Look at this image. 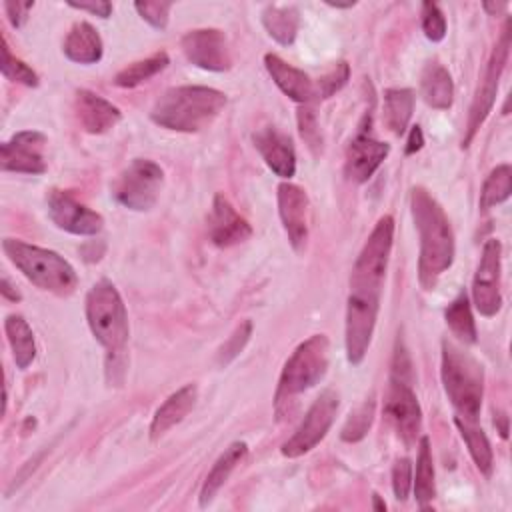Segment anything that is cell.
<instances>
[{
  "mask_svg": "<svg viewBox=\"0 0 512 512\" xmlns=\"http://www.w3.org/2000/svg\"><path fill=\"white\" fill-rule=\"evenodd\" d=\"M444 318L446 324L450 328V332L464 344H474L478 340L476 334V324H474V316H472V308H470V300L468 294L462 290L444 310Z\"/></svg>",
  "mask_w": 512,
  "mask_h": 512,
  "instance_id": "32",
  "label": "cell"
},
{
  "mask_svg": "<svg viewBox=\"0 0 512 512\" xmlns=\"http://www.w3.org/2000/svg\"><path fill=\"white\" fill-rule=\"evenodd\" d=\"M422 30L428 40L440 42L446 36V18L438 4L424 2L422 4Z\"/></svg>",
  "mask_w": 512,
  "mask_h": 512,
  "instance_id": "39",
  "label": "cell"
},
{
  "mask_svg": "<svg viewBox=\"0 0 512 512\" xmlns=\"http://www.w3.org/2000/svg\"><path fill=\"white\" fill-rule=\"evenodd\" d=\"M246 452H248V444L242 442V440H236L228 448H224V452L216 458V462L212 464V468L206 474V478L202 482V488H200L198 502H200L202 508H206L214 500V496L226 484V480L230 478L234 468L242 462Z\"/></svg>",
  "mask_w": 512,
  "mask_h": 512,
  "instance_id": "24",
  "label": "cell"
},
{
  "mask_svg": "<svg viewBox=\"0 0 512 512\" xmlns=\"http://www.w3.org/2000/svg\"><path fill=\"white\" fill-rule=\"evenodd\" d=\"M134 8L140 14V18L146 20L150 26L164 30L168 24L172 2H136Z\"/></svg>",
  "mask_w": 512,
  "mask_h": 512,
  "instance_id": "41",
  "label": "cell"
},
{
  "mask_svg": "<svg viewBox=\"0 0 512 512\" xmlns=\"http://www.w3.org/2000/svg\"><path fill=\"white\" fill-rule=\"evenodd\" d=\"M410 210L420 236L418 280L424 290H432L454 262V232L444 208L420 186L412 188Z\"/></svg>",
  "mask_w": 512,
  "mask_h": 512,
  "instance_id": "1",
  "label": "cell"
},
{
  "mask_svg": "<svg viewBox=\"0 0 512 512\" xmlns=\"http://www.w3.org/2000/svg\"><path fill=\"white\" fill-rule=\"evenodd\" d=\"M170 58L166 52H156L144 60L132 62L126 68H122L116 76H114V84L120 88H134L142 82H148L150 78H154L156 74H160L166 66H168Z\"/></svg>",
  "mask_w": 512,
  "mask_h": 512,
  "instance_id": "33",
  "label": "cell"
},
{
  "mask_svg": "<svg viewBox=\"0 0 512 512\" xmlns=\"http://www.w3.org/2000/svg\"><path fill=\"white\" fill-rule=\"evenodd\" d=\"M254 146L266 166L280 178H292L296 172V152L292 138L274 126H264L252 134Z\"/></svg>",
  "mask_w": 512,
  "mask_h": 512,
  "instance_id": "20",
  "label": "cell"
},
{
  "mask_svg": "<svg viewBox=\"0 0 512 512\" xmlns=\"http://www.w3.org/2000/svg\"><path fill=\"white\" fill-rule=\"evenodd\" d=\"M454 422L468 446V452L476 464V468L484 474L490 476L492 468H494V454H492V446L490 440L486 436V432L478 426L476 420L472 418H462V416H454Z\"/></svg>",
  "mask_w": 512,
  "mask_h": 512,
  "instance_id": "28",
  "label": "cell"
},
{
  "mask_svg": "<svg viewBox=\"0 0 512 512\" xmlns=\"http://www.w3.org/2000/svg\"><path fill=\"white\" fill-rule=\"evenodd\" d=\"M348 78H350V66L344 60L334 64V68L316 82V96L330 98L348 82Z\"/></svg>",
  "mask_w": 512,
  "mask_h": 512,
  "instance_id": "40",
  "label": "cell"
},
{
  "mask_svg": "<svg viewBox=\"0 0 512 512\" xmlns=\"http://www.w3.org/2000/svg\"><path fill=\"white\" fill-rule=\"evenodd\" d=\"M482 6H484V10L490 12L492 16H496V14H500V12H504V10L508 8L506 2H498V4H494V2H484Z\"/></svg>",
  "mask_w": 512,
  "mask_h": 512,
  "instance_id": "47",
  "label": "cell"
},
{
  "mask_svg": "<svg viewBox=\"0 0 512 512\" xmlns=\"http://www.w3.org/2000/svg\"><path fill=\"white\" fill-rule=\"evenodd\" d=\"M2 250L8 260L40 290L70 296L78 288V274L58 252L16 238H4Z\"/></svg>",
  "mask_w": 512,
  "mask_h": 512,
  "instance_id": "4",
  "label": "cell"
},
{
  "mask_svg": "<svg viewBox=\"0 0 512 512\" xmlns=\"http://www.w3.org/2000/svg\"><path fill=\"white\" fill-rule=\"evenodd\" d=\"M420 94L428 106L448 110L454 102V82L450 72L438 62H428L420 74Z\"/></svg>",
  "mask_w": 512,
  "mask_h": 512,
  "instance_id": "26",
  "label": "cell"
},
{
  "mask_svg": "<svg viewBox=\"0 0 512 512\" xmlns=\"http://www.w3.org/2000/svg\"><path fill=\"white\" fill-rule=\"evenodd\" d=\"M34 8V2H4L6 16L14 28H20L28 20V12Z\"/></svg>",
  "mask_w": 512,
  "mask_h": 512,
  "instance_id": "43",
  "label": "cell"
},
{
  "mask_svg": "<svg viewBox=\"0 0 512 512\" xmlns=\"http://www.w3.org/2000/svg\"><path fill=\"white\" fill-rule=\"evenodd\" d=\"M412 488V462L410 458H398L392 468V490L396 500L404 502Z\"/></svg>",
  "mask_w": 512,
  "mask_h": 512,
  "instance_id": "42",
  "label": "cell"
},
{
  "mask_svg": "<svg viewBox=\"0 0 512 512\" xmlns=\"http://www.w3.org/2000/svg\"><path fill=\"white\" fill-rule=\"evenodd\" d=\"M502 244L496 238L484 242L480 262L472 280V300L476 310L490 318L502 308Z\"/></svg>",
  "mask_w": 512,
  "mask_h": 512,
  "instance_id": "12",
  "label": "cell"
},
{
  "mask_svg": "<svg viewBox=\"0 0 512 512\" xmlns=\"http://www.w3.org/2000/svg\"><path fill=\"white\" fill-rule=\"evenodd\" d=\"M74 114L78 118V124L88 134H104L110 128H114L122 112L112 102L104 100L102 96L90 92V90H78L74 96Z\"/></svg>",
  "mask_w": 512,
  "mask_h": 512,
  "instance_id": "21",
  "label": "cell"
},
{
  "mask_svg": "<svg viewBox=\"0 0 512 512\" xmlns=\"http://www.w3.org/2000/svg\"><path fill=\"white\" fill-rule=\"evenodd\" d=\"M380 308V296L372 294H348L346 306V330H344V344H346V358L350 364H360L370 348L372 334L376 328Z\"/></svg>",
  "mask_w": 512,
  "mask_h": 512,
  "instance_id": "11",
  "label": "cell"
},
{
  "mask_svg": "<svg viewBox=\"0 0 512 512\" xmlns=\"http://www.w3.org/2000/svg\"><path fill=\"white\" fill-rule=\"evenodd\" d=\"M264 66L272 76V80L276 82V86L294 102L308 104L316 96V84L308 78V74L294 68L286 60H282L278 54H266Z\"/></svg>",
  "mask_w": 512,
  "mask_h": 512,
  "instance_id": "22",
  "label": "cell"
},
{
  "mask_svg": "<svg viewBox=\"0 0 512 512\" xmlns=\"http://www.w3.org/2000/svg\"><path fill=\"white\" fill-rule=\"evenodd\" d=\"M412 488L418 504L426 508L428 502L436 496V484H434V460L430 450L428 436H422L418 442V458H416V474L412 478Z\"/></svg>",
  "mask_w": 512,
  "mask_h": 512,
  "instance_id": "31",
  "label": "cell"
},
{
  "mask_svg": "<svg viewBox=\"0 0 512 512\" xmlns=\"http://www.w3.org/2000/svg\"><path fill=\"white\" fill-rule=\"evenodd\" d=\"M384 416L394 426L398 438L406 446H412L416 442L422 424V410L414 390L406 380L394 376L390 378L384 398Z\"/></svg>",
  "mask_w": 512,
  "mask_h": 512,
  "instance_id": "13",
  "label": "cell"
},
{
  "mask_svg": "<svg viewBox=\"0 0 512 512\" xmlns=\"http://www.w3.org/2000/svg\"><path fill=\"white\" fill-rule=\"evenodd\" d=\"M70 8H76V10H82V12H90L94 16H100V18H108L112 14V4L110 2H104V0H88V2H68Z\"/></svg>",
  "mask_w": 512,
  "mask_h": 512,
  "instance_id": "44",
  "label": "cell"
},
{
  "mask_svg": "<svg viewBox=\"0 0 512 512\" xmlns=\"http://www.w3.org/2000/svg\"><path fill=\"white\" fill-rule=\"evenodd\" d=\"M494 424L498 426L500 436H502V438H506V436H508V418H506L504 414H498V416L494 418Z\"/></svg>",
  "mask_w": 512,
  "mask_h": 512,
  "instance_id": "48",
  "label": "cell"
},
{
  "mask_svg": "<svg viewBox=\"0 0 512 512\" xmlns=\"http://www.w3.org/2000/svg\"><path fill=\"white\" fill-rule=\"evenodd\" d=\"M508 52H510V20H506V24L502 28V34H500L496 46L492 48V54H490L486 70H484L482 84H480V88H478V92L472 100L468 122H466V134H464V140H462L464 148L470 146L478 128L484 124V120L488 118V114L494 108L498 82H500V76H502L504 66L508 62Z\"/></svg>",
  "mask_w": 512,
  "mask_h": 512,
  "instance_id": "9",
  "label": "cell"
},
{
  "mask_svg": "<svg viewBox=\"0 0 512 512\" xmlns=\"http://www.w3.org/2000/svg\"><path fill=\"white\" fill-rule=\"evenodd\" d=\"M86 320L94 338L108 350L120 354L128 342V312L118 288L110 280H98L86 294Z\"/></svg>",
  "mask_w": 512,
  "mask_h": 512,
  "instance_id": "6",
  "label": "cell"
},
{
  "mask_svg": "<svg viewBox=\"0 0 512 512\" xmlns=\"http://www.w3.org/2000/svg\"><path fill=\"white\" fill-rule=\"evenodd\" d=\"M0 292H2V296L6 298V300H12V302H18V300H22V294L14 288V284L10 282V278L4 274L2 276V282H0Z\"/></svg>",
  "mask_w": 512,
  "mask_h": 512,
  "instance_id": "46",
  "label": "cell"
},
{
  "mask_svg": "<svg viewBox=\"0 0 512 512\" xmlns=\"http://www.w3.org/2000/svg\"><path fill=\"white\" fill-rule=\"evenodd\" d=\"M340 406V398L334 390H324L314 404L308 408L306 416L302 418L296 432L282 444V456L286 458H298L308 454L312 448H316L324 436L328 434L336 412Z\"/></svg>",
  "mask_w": 512,
  "mask_h": 512,
  "instance_id": "10",
  "label": "cell"
},
{
  "mask_svg": "<svg viewBox=\"0 0 512 512\" xmlns=\"http://www.w3.org/2000/svg\"><path fill=\"white\" fill-rule=\"evenodd\" d=\"M2 62H0V70H2V76L10 82H18V84H24V86H38V74L26 64L22 62L20 58H16L12 52H10V46H8V40L6 36H2Z\"/></svg>",
  "mask_w": 512,
  "mask_h": 512,
  "instance_id": "36",
  "label": "cell"
},
{
  "mask_svg": "<svg viewBox=\"0 0 512 512\" xmlns=\"http://www.w3.org/2000/svg\"><path fill=\"white\" fill-rule=\"evenodd\" d=\"M388 152H390V146L372 136L370 116H366L364 122L360 124V130L356 132V136L346 148L344 172L348 180L356 184L366 182L378 170V166L386 160Z\"/></svg>",
  "mask_w": 512,
  "mask_h": 512,
  "instance_id": "16",
  "label": "cell"
},
{
  "mask_svg": "<svg viewBox=\"0 0 512 512\" xmlns=\"http://www.w3.org/2000/svg\"><path fill=\"white\" fill-rule=\"evenodd\" d=\"M250 336H252V322L250 320H242L236 328H234V332L228 336V340L220 346V350H218V366H228L244 348H246V344H248V340H250Z\"/></svg>",
  "mask_w": 512,
  "mask_h": 512,
  "instance_id": "37",
  "label": "cell"
},
{
  "mask_svg": "<svg viewBox=\"0 0 512 512\" xmlns=\"http://www.w3.org/2000/svg\"><path fill=\"white\" fill-rule=\"evenodd\" d=\"M512 192V168L508 164L496 166L482 184L480 208L488 210L510 198Z\"/></svg>",
  "mask_w": 512,
  "mask_h": 512,
  "instance_id": "34",
  "label": "cell"
},
{
  "mask_svg": "<svg viewBox=\"0 0 512 512\" xmlns=\"http://www.w3.org/2000/svg\"><path fill=\"white\" fill-rule=\"evenodd\" d=\"M392 240H394V218L390 214H384L376 222L360 254L356 256V262L350 272V292L372 294V296L382 294Z\"/></svg>",
  "mask_w": 512,
  "mask_h": 512,
  "instance_id": "7",
  "label": "cell"
},
{
  "mask_svg": "<svg viewBox=\"0 0 512 512\" xmlns=\"http://www.w3.org/2000/svg\"><path fill=\"white\" fill-rule=\"evenodd\" d=\"M262 24L270 38L282 46H290L298 34L300 12L292 4H270L262 12Z\"/></svg>",
  "mask_w": 512,
  "mask_h": 512,
  "instance_id": "27",
  "label": "cell"
},
{
  "mask_svg": "<svg viewBox=\"0 0 512 512\" xmlns=\"http://www.w3.org/2000/svg\"><path fill=\"white\" fill-rule=\"evenodd\" d=\"M164 170L148 158H134L114 180V200L134 212L150 210L162 190Z\"/></svg>",
  "mask_w": 512,
  "mask_h": 512,
  "instance_id": "8",
  "label": "cell"
},
{
  "mask_svg": "<svg viewBox=\"0 0 512 512\" xmlns=\"http://www.w3.org/2000/svg\"><path fill=\"white\" fill-rule=\"evenodd\" d=\"M328 362L330 342L326 334H312L294 348L284 362L274 392V412L278 420L292 412V404L298 400V396L308 392L324 378Z\"/></svg>",
  "mask_w": 512,
  "mask_h": 512,
  "instance_id": "3",
  "label": "cell"
},
{
  "mask_svg": "<svg viewBox=\"0 0 512 512\" xmlns=\"http://www.w3.org/2000/svg\"><path fill=\"white\" fill-rule=\"evenodd\" d=\"M372 502H374V508H376V510H386V504L380 500L378 494H372Z\"/></svg>",
  "mask_w": 512,
  "mask_h": 512,
  "instance_id": "49",
  "label": "cell"
},
{
  "mask_svg": "<svg viewBox=\"0 0 512 512\" xmlns=\"http://www.w3.org/2000/svg\"><path fill=\"white\" fill-rule=\"evenodd\" d=\"M4 330H6V338L12 348L16 366L20 370L28 368L36 358V342H34L32 328L20 314H10L4 320Z\"/></svg>",
  "mask_w": 512,
  "mask_h": 512,
  "instance_id": "29",
  "label": "cell"
},
{
  "mask_svg": "<svg viewBox=\"0 0 512 512\" xmlns=\"http://www.w3.org/2000/svg\"><path fill=\"white\" fill-rule=\"evenodd\" d=\"M424 146V134H422V128L416 124L410 128V134H408V140H406V154H416L420 148Z\"/></svg>",
  "mask_w": 512,
  "mask_h": 512,
  "instance_id": "45",
  "label": "cell"
},
{
  "mask_svg": "<svg viewBox=\"0 0 512 512\" xmlns=\"http://www.w3.org/2000/svg\"><path fill=\"white\" fill-rule=\"evenodd\" d=\"M184 56L198 68L210 72H226L232 66V52L228 38L216 28L190 30L180 40Z\"/></svg>",
  "mask_w": 512,
  "mask_h": 512,
  "instance_id": "14",
  "label": "cell"
},
{
  "mask_svg": "<svg viewBox=\"0 0 512 512\" xmlns=\"http://www.w3.org/2000/svg\"><path fill=\"white\" fill-rule=\"evenodd\" d=\"M46 136L36 130L16 132L8 142L0 146V166L6 172L20 174H44Z\"/></svg>",
  "mask_w": 512,
  "mask_h": 512,
  "instance_id": "17",
  "label": "cell"
},
{
  "mask_svg": "<svg viewBox=\"0 0 512 512\" xmlns=\"http://www.w3.org/2000/svg\"><path fill=\"white\" fill-rule=\"evenodd\" d=\"M298 130H300V136L302 140L306 142V146L310 148V152L314 156H318L322 152V134H320V128H318V120H316V114L310 106L302 104L298 108Z\"/></svg>",
  "mask_w": 512,
  "mask_h": 512,
  "instance_id": "38",
  "label": "cell"
},
{
  "mask_svg": "<svg viewBox=\"0 0 512 512\" xmlns=\"http://www.w3.org/2000/svg\"><path fill=\"white\" fill-rule=\"evenodd\" d=\"M278 214L296 252H302L310 230V200L304 188L282 182L278 186Z\"/></svg>",
  "mask_w": 512,
  "mask_h": 512,
  "instance_id": "18",
  "label": "cell"
},
{
  "mask_svg": "<svg viewBox=\"0 0 512 512\" xmlns=\"http://www.w3.org/2000/svg\"><path fill=\"white\" fill-rule=\"evenodd\" d=\"M198 400V388L196 384H184L180 390L170 394L162 406L152 416L150 422V440H160L168 430H172L176 424H180L188 412L194 408Z\"/></svg>",
  "mask_w": 512,
  "mask_h": 512,
  "instance_id": "23",
  "label": "cell"
},
{
  "mask_svg": "<svg viewBox=\"0 0 512 512\" xmlns=\"http://www.w3.org/2000/svg\"><path fill=\"white\" fill-rule=\"evenodd\" d=\"M440 376L456 416L478 420L484 398V370L480 362L454 342L444 340Z\"/></svg>",
  "mask_w": 512,
  "mask_h": 512,
  "instance_id": "5",
  "label": "cell"
},
{
  "mask_svg": "<svg viewBox=\"0 0 512 512\" xmlns=\"http://www.w3.org/2000/svg\"><path fill=\"white\" fill-rule=\"evenodd\" d=\"M226 106V94L210 86L168 88L152 106L150 118L174 132H200L208 128Z\"/></svg>",
  "mask_w": 512,
  "mask_h": 512,
  "instance_id": "2",
  "label": "cell"
},
{
  "mask_svg": "<svg viewBox=\"0 0 512 512\" xmlns=\"http://www.w3.org/2000/svg\"><path fill=\"white\" fill-rule=\"evenodd\" d=\"M62 50L72 62L96 64L102 58V38L92 24L76 22L66 34Z\"/></svg>",
  "mask_w": 512,
  "mask_h": 512,
  "instance_id": "25",
  "label": "cell"
},
{
  "mask_svg": "<svg viewBox=\"0 0 512 512\" xmlns=\"http://www.w3.org/2000/svg\"><path fill=\"white\" fill-rule=\"evenodd\" d=\"M384 124L394 136H402L414 110V92L410 88H388L384 92Z\"/></svg>",
  "mask_w": 512,
  "mask_h": 512,
  "instance_id": "30",
  "label": "cell"
},
{
  "mask_svg": "<svg viewBox=\"0 0 512 512\" xmlns=\"http://www.w3.org/2000/svg\"><path fill=\"white\" fill-rule=\"evenodd\" d=\"M46 202L50 220L64 232L76 236H94L104 226V218L78 202L70 192L54 188L48 192Z\"/></svg>",
  "mask_w": 512,
  "mask_h": 512,
  "instance_id": "15",
  "label": "cell"
},
{
  "mask_svg": "<svg viewBox=\"0 0 512 512\" xmlns=\"http://www.w3.org/2000/svg\"><path fill=\"white\" fill-rule=\"evenodd\" d=\"M208 236L216 246L228 248L248 240L252 236V226L236 212L224 194H216L208 216Z\"/></svg>",
  "mask_w": 512,
  "mask_h": 512,
  "instance_id": "19",
  "label": "cell"
},
{
  "mask_svg": "<svg viewBox=\"0 0 512 512\" xmlns=\"http://www.w3.org/2000/svg\"><path fill=\"white\" fill-rule=\"evenodd\" d=\"M374 410H376V402L374 398H366L360 406H356V410L350 412V416L346 418L342 430H340V438L344 442H358L362 440L370 426H372V420H374Z\"/></svg>",
  "mask_w": 512,
  "mask_h": 512,
  "instance_id": "35",
  "label": "cell"
}]
</instances>
